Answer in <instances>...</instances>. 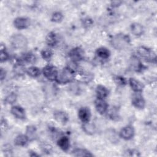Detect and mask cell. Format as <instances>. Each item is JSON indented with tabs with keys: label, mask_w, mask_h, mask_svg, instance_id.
<instances>
[{
	"label": "cell",
	"mask_w": 157,
	"mask_h": 157,
	"mask_svg": "<svg viewBox=\"0 0 157 157\" xmlns=\"http://www.w3.org/2000/svg\"><path fill=\"white\" fill-rule=\"evenodd\" d=\"M46 42L47 44L51 47L55 46L56 44H57V37L56 34L53 33L51 32L50 33H48L46 37Z\"/></svg>",
	"instance_id": "obj_20"
},
{
	"label": "cell",
	"mask_w": 157,
	"mask_h": 157,
	"mask_svg": "<svg viewBox=\"0 0 157 157\" xmlns=\"http://www.w3.org/2000/svg\"><path fill=\"white\" fill-rule=\"evenodd\" d=\"M110 54V51L105 47L99 48L96 50L97 56L101 59H107L109 57Z\"/></svg>",
	"instance_id": "obj_19"
},
{
	"label": "cell",
	"mask_w": 157,
	"mask_h": 157,
	"mask_svg": "<svg viewBox=\"0 0 157 157\" xmlns=\"http://www.w3.org/2000/svg\"><path fill=\"white\" fill-rule=\"evenodd\" d=\"M52 147L50 145H49V144H43L42 145V150L44 151V152H45V153H49L50 152H51V151H52Z\"/></svg>",
	"instance_id": "obj_33"
},
{
	"label": "cell",
	"mask_w": 157,
	"mask_h": 157,
	"mask_svg": "<svg viewBox=\"0 0 157 157\" xmlns=\"http://www.w3.org/2000/svg\"><path fill=\"white\" fill-rule=\"evenodd\" d=\"M112 46L118 50H123L128 47L130 44V40L128 36L124 34H117L113 37L111 40Z\"/></svg>",
	"instance_id": "obj_1"
},
{
	"label": "cell",
	"mask_w": 157,
	"mask_h": 157,
	"mask_svg": "<svg viewBox=\"0 0 157 157\" xmlns=\"http://www.w3.org/2000/svg\"><path fill=\"white\" fill-rule=\"evenodd\" d=\"M130 63H131V67L136 71H139L141 70L142 67L143 66L142 63L139 61V59L137 58H136V56H134L131 59Z\"/></svg>",
	"instance_id": "obj_22"
},
{
	"label": "cell",
	"mask_w": 157,
	"mask_h": 157,
	"mask_svg": "<svg viewBox=\"0 0 157 157\" xmlns=\"http://www.w3.org/2000/svg\"><path fill=\"white\" fill-rule=\"evenodd\" d=\"M26 72L29 75H30L32 77H37L40 75V71L38 67L32 66L27 69Z\"/></svg>",
	"instance_id": "obj_23"
},
{
	"label": "cell",
	"mask_w": 157,
	"mask_h": 157,
	"mask_svg": "<svg viewBox=\"0 0 157 157\" xmlns=\"http://www.w3.org/2000/svg\"><path fill=\"white\" fill-rule=\"evenodd\" d=\"M134 134V128L131 126H127L124 127L121 129L120 136L121 138L125 140L131 139Z\"/></svg>",
	"instance_id": "obj_9"
},
{
	"label": "cell",
	"mask_w": 157,
	"mask_h": 157,
	"mask_svg": "<svg viewBox=\"0 0 157 157\" xmlns=\"http://www.w3.org/2000/svg\"><path fill=\"white\" fill-rule=\"evenodd\" d=\"M78 115L83 123H88L90 120L91 112L88 107H81L78 110Z\"/></svg>",
	"instance_id": "obj_8"
},
{
	"label": "cell",
	"mask_w": 157,
	"mask_h": 157,
	"mask_svg": "<svg viewBox=\"0 0 157 157\" xmlns=\"http://www.w3.org/2000/svg\"><path fill=\"white\" fill-rule=\"evenodd\" d=\"M58 145L64 151H67L69 148V140L67 137L63 136L58 140Z\"/></svg>",
	"instance_id": "obj_16"
},
{
	"label": "cell",
	"mask_w": 157,
	"mask_h": 157,
	"mask_svg": "<svg viewBox=\"0 0 157 157\" xmlns=\"http://www.w3.org/2000/svg\"><path fill=\"white\" fill-rule=\"evenodd\" d=\"M11 113L14 117L18 119L25 118V110L20 106L15 105L13 106L11 109Z\"/></svg>",
	"instance_id": "obj_14"
},
{
	"label": "cell",
	"mask_w": 157,
	"mask_h": 157,
	"mask_svg": "<svg viewBox=\"0 0 157 157\" xmlns=\"http://www.w3.org/2000/svg\"><path fill=\"white\" fill-rule=\"evenodd\" d=\"M63 17V14L59 12H54L52 16V20L54 22H59L62 20Z\"/></svg>",
	"instance_id": "obj_29"
},
{
	"label": "cell",
	"mask_w": 157,
	"mask_h": 157,
	"mask_svg": "<svg viewBox=\"0 0 157 157\" xmlns=\"http://www.w3.org/2000/svg\"><path fill=\"white\" fill-rule=\"evenodd\" d=\"M10 43L12 47L16 49H24L28 45L26 38L20 34L12 36L10 38Z\"/></svg>",
	"instance_id": "obj_3"
},
{
	"label": "cell",
	"mask_w": 157,
	"mask_h": 157,
	"mask_svg": "<svg viewBox=\"0 0 157 157\" xmlns=\"http://www.w3.org/2000/svg\"><path fill=\"white\" fill-rule=\"evenodd\" d=\"M14 26L18 29H23L27 28L30 25V20L26 17L16 18L13 21Z\"/></svg>",
	"instance_id": "obj_7"
},
{
	"label": "cell",
	"mask_w": 157,
	"mask_h": 157,
	"mask_svg": "<svg viewBox=\"0 0 157 157\" xmlns=\"http://www.w3.org/2000/svg\"><path fill=\"white\" fill-rule=\"evenodd\" d=\"M53 117L57 121L63 124L66 123L69 120V117L67 114L63 111H55L53 113Z\"/></svg>",
	"instance_id": "obj_12"
},
{
	"label": "cell",
	"mask_w": 157,
	"mask_h": 157,
	"mask_svg": "<svg viewBox=\"0 0 157 157\" xmlns=\"http://www.w3.org/2000/svg\"><path fill=\"white\" fill-rule=\"evenodd\" d=\"M96 93L98 98L104 99L108 95L109 91L105 86L102 85H98L96 87Z\"/></svg>",
	"instance_id": "obj_17"
},
{
	"label": "cell",
	"mask_w": 157,
	"mask_h": 157,
	"mask_svg": "<svg viewBox=\"0 0 157 157\" xmlns=\"http://www.w3.org/2000/svg\"><path fill=\"white\" fill-rule=\"evenodd\" d=\"M115 80H116V82L119 85H123L126 84V80H125V78H124L122 77H119V76L115 78Z\"/></svg>",
	"instance_id": "obj_34"
},
{
	"label": "cell",
	"mask_w": 157,
	"mask_h": 157,
	"mask_svg": "<svg viewBox=\"0 0 157 157\" xmlns=\"http://www.w3.org/2000/svg\"><path fill=\"white\" fill-rule=\"evenodd\" d=\"M132 103L134 107L138 109H143L145 104L143 97L139 93H137L132 96Z\"/></svg>",
	"instance_id": "obj_10"
},
{
	"label": "cell",
	"mask_w": 157,
	"mask_h": 157,
	"mask_svg": "<svg viewBox=\"0 0 157 157\" xmlns=\"http://www.w3.org/2000/svg\"><path fill=\"white\" fill-rule=\"evenodd\" d=\"M36 128L34 126L30 125L26 128V136L29 139H33L36 136Z\"/></svg>",
	"instance_id": "obj_24"
},
{
	"label": "cell",
	"mask_w": 157,
	"mask_h": 157,
	"mask_svg": "<svg viewBox=\"0 0 157 157\" xmlns=\"http://www.w3.org/2000/svg\"><path fill=\"white\" fill-rule=\"evenodd\" d=\"M17 99V96L14 93H10L9 94L6 98V102L8 104H13Z\"/></svg>",
	"instance_id": "obj_31"
},
{
	"label": "cell",
	"mask_w": 157,
	"mask_h": 157,
	"mask_svg": "<svg viewBox=\"0 0 157 157\" xmlns=\"http://www.w3.org/2000/svg\"><path fill=\"white\" fill-rule=\"evenodd\" d=\"M73 155L75 156H92L93 154L89 151L83 148H76L73 151Z\"/></svg>",
	"instance_id": "obj_21"
},
{
	"label": "cell",
	"mask_w": 157,
	"mask_h": 157,
	"mask_svg": "<svg viewBox=\"0 0 157 157\" xmlns=\"http://www.w3.org/2000/svg\"><path fill=\"white\" fill-rule=\"evenodd\" d=\"M43 74L45 78L49 80L53 81L56 80L58 72L55 67L52 65H47L44 67Z\"/></svg>",
	"instance_id": "obj_4"
},
{
	"label": "cell",
	"mask_w": 157,
	"mask_h": 157,
	"mask_svg": "<svg viewBox=\"0 0 157 157\" xmlns=\"http://www.w3.org/2000/svg\"><path fill=\"white\" fill-rule=\"evenodd\" d=\"M124 156H139V152L137 150H128L126 152H125Z\"/></svg>",
	"instance_id": "obj_32"
},
{
	"label": "cell",
	"mask_w": 157,
	"mask_h": 157,
	"mask_svg": "<svg viewBox=\"0 0 157 157\" xmlns=\"http://www.w3.org/2000/svg\"><path fill=\"white\" fill-rule=\"evenodd\" d=\"M41 55L45 60H49L52 57V53L50 50L45 49L41 52Z\"/></svg>",
	"instance_id": "obj_30"
},
{
	"label": "cell",
	"mask_w": 157,
	"mask_h": 157,
	"mask_svg": "<svg viewBox=\"0 0 157 157\" xmlns=\"http://www.w3.org/2000/svg\"><path fill=\"white\" fill-rule=\"evenodd\" d=\"M129 82L130 86L131 87L132 90L134 91H135L136 93H140L143 90L144 85L139 80H137L134 78H131L129 80Z\"/></svg>",
	"instance_id": "obj_13"
},
{
	"label": "cell",
	"mask_w": 157,
	"mask_h": 157,
	"mask_svg": "<svg viewBox=\"0 0 157 157\" xmlns=\"http://www.w3.org/2000/svg\"><path fill=\"white\" fill-rule=\"evenodd\" d=\"M75 77L74 71L70 67L64 68L58 74L56 80L59 83H67L71 82Z\"/></svg>",
	"instance_id": "obj_2"
},
{
	"label": "cell",
	"mask_w": 157,
	"mask_h": 157,
	"mask_svg": "<svg viewBox=\"0 0 157 157\" xmlns=\"http://www.w3.org/2000/svg\"><path fill=\"white\" fill-rule=\"evenodd\" d=\"M23 61L27 63H33L36 61V56L31 53H26L22 58Z\"/></svg>",
	"instance_id": "obj_25"
},
{
	"label": "cell",
	"mask_w": 157,
	"mask_h": 157,
	"mask_svg": "<svg viewBox=\"0 0 157 157\" xmlns=\"http://www.w3.org/2000/svg\"><path fill=\"white\" fill-rule=\"evenodd\" d=\"M95 107L99 113L103 114L107 109V104L103 99L98 98L95 101Z\"/></svg>",
	"instance_id": "obj_11"
},
{
	"label": "cell",
	"mask_w": 157,
	"mask_h": 157,
	"mask_svg": "<svg viewBox=\"0 0 157 157\" xmlns=\"http://www.w3.org/2000/svg\"><path fill=\"white\" fill-rule=\"evenodd\" d=\"M6 71L5 70L3 69V68H1V71H0V77H1V80H2L3 79L5 78L6 77Z\"/></svg>",
	"instance_id": "obj_36"
},
{
	"label": "cell",
	"mask_w": 157,
	"mask_h": 157,
	"mask_svg": "<svg viewBox=\"0 0 157 157\" xmlns=\"http://www.w3.org/2000/svg\"><path fill=\"white\" fill-rule=\"evenodd\" d=\"M78 78L80 79L82 82H90L93 78V75L89 73L82 72L80 73Z\"/></svg>",
	"instance_id": "obj_28"
},
{
	"label": "cell",
	"mask_w": 157,
	"mask_h": 157,
	"mask_svg": "<svg viewBox=\"0 0 157 157\" xmlns=\"http://www.w3.org/2000/svg\"><path fill=\"white\" fill-rule=\"evenodd\" d=\"M131 30L132 34L137 36H141L144 31L143 26L138 23H132L131 26Z\"/></svg>",
	"instance_id": "obj_15"
},
{
	"label": "cell",
	"mask_w": 157,
	"mask_h": 157,
	"mask_svg": "<svg viewBox=\"0 0 157 157\" xmlns=\"http://www.w3.org/2000/svg\"><path fill=\"white\" fill-rule=\"evenodd\" d=\"M83 128L84 131L88 134H93L95 131L94 126L92 124L89 123V122L85 123L83 125Z\"/></svg>",
	"instance_id": "obj_27"
},
{
	"label": "cell",
	"mask_w": 157,
	"mask_h": 157,
	"mask_svg": "<svg viewBox=\"0 0 157 157\" xmlns=\"http://www.w3.org/2000/svg\"><path fill=\"white\" fill-rule=\"evenodd\" d=\"M7 128V123L4 120H1V131H5L6 129Z\"/></svg>",
	"instance_id": "obj_35"
},
{
	"label": "cell",
	"mask_w": 157,
	"mask_h": 157,
	"mask_svg": "<svg viewBox=\"0 0 157 157\" xmlns=\"http://www.w3.org/2000/svg\"><path fill=\"white\" fill-rule=\"evenodd\" d=\"M9 58V55L8 53L7 52L5 47H4L3 44H1V56H0V59H1V62H4L7 60Z\"/></svg>",
	"instance_id": "obj_26"
},
{
	"label": "cell",
	"mask_w": 157,
	"mask_h": 157,
	"mask_svg": "<svg viewBox=\"0 0 157 157\" xmlns=\"http://www.w3.org/2000/svg\"><path fill=\"white\" fill-rule=\"evenodd\" d=\"M84 51L80 47H75L72 49L69 53L70 58L74 62L83 59L84 58Z\"/></svg>",
	"instance_id": "obj_6"
},
{
	"label": "cell",
	"mask_w": 157,
	"mask_h": 157,
	"mask_svg": "<svg viewBox=\"0 0 157 157\" xmlns=\"http://www.w3.org/2000/svg\"><path fill=\"white\" fill-rule=\"evenodd\" d=\"M137 53H139V55L141 57H142L145 59H152V60L156 59L155 53L152 50H151L146 47L140 46L137 48Z\"/></svg>",
	"instance_id": "obj_5"
},
{
	"label": "cell",
	"mask_w": 157,
	"mask_h": 157,
	"mask_svg": "<svg viewBox=\"0 0 157 157\" xmlns=\"http://www.w3.org/2000/svg\"><path fill=\"white\" fill-rule=\"evenodd\" d=\"M28 140L29 139L27 137V136L23 135V134H20L15 137L14 140V142L15 145L18 146H25L28 143Z\"/></svg>",
	"instance_id": "obj_18"
}]
</instances>
